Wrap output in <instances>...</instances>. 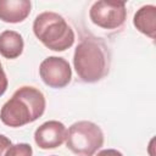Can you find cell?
<instances>
[{
    "instance_id": "obj_1",
    "label": "cell",
    "mask_w": 156,
    "mask_h": 156,
    "mask_svg": "<svg viewBox=\"0 0 156 156\" xmlns=\"http://www.w3.org/2000/svg\"><path fill=\"white\" fill-rule=\"evenodd\" d=\"M44 94L34 87H21L0 110V119L4 124L17 128L37 121L45 111Z\"/></svg>"
},
{
    "instance_id": "obj_2",
    "label": "cell",
    "mask_w": 156,
    "mask_h": 156,
    "mask_svg": "<svg viewBox=\"0 0 156 156\" xmlns=\"http://www.w3.org/2000/svg\"><path fill=\"white\" fill-rule=\"evenodd\" d=\"M73 65L85 83H95L108 73L110 58L106 45L96 38H85L76 48Z\"/></svg>"
},
{
    "instance_id": "obj_3",
    "label": "cell",
    "mask_w": 156,
    "mask_h": 156,
    "mask_svg": "<svg viewBox=\"0 0 156 156\" xmlns=\"http://www.w3.org/2000/svg\"><path fill=\"white\" fill-rule=\"evenodd\" d=\"M35 37L50 50L65 51L74 43V32L66 20L56 12H43L33 22Z\"/></svg>"
},
{
    "instance_id": "obj_4",
    "label": "cell",
    "mask_w": 156,
    "mask_h": 156,
    "mask_svg": "<svg viewBox=\"0 0 156 156\" xmlns=\"http://www.w3.org/2000/svg\"><path fill=\"white\" fill-rule=\"evenodd\" d=\"M102 144L101 128L90 121L76 122L67 130L66 145L76 156H93Z\"/></svg>"
},
{
    "instance_id": "obj_5",
    "label": "cell",
    "mask_w": 156,
    "mask_h": 156,
    "mask_svg": "<svg viewBox=\"0 0 156 156\" xmlns=\"http://www.w3.org/2000/svg\"><path fill=\"white\" fill-rule=\"evenodd\" d=\"M89 17L94 24L104 29L119 28L127 17L126 2L119 1H96L89 11Z\"/></svg>"
},
{
    "instance_id": "obj_6",
    "label": "cell",
    "mask_w": 156,
    "mask_h": 156,
    "mask_svg": "<svg viewBox=\"0 0 156 156\" xmlns=\"http://www.w3.org/2000/svg\"><path fill=\"white\" fill-rule=\"evenodd\" d=\"M39 74L43 82L55 89H61L68 85L72 78V69L67 60L58 56H49L41 61Z\"/></svg>"
},
{
    "instance_id": "obj_7",
    "label": "cell",
    "mask_w": 156,
    "mask_h": 156,
    "mask_svg": "<svg viewBox=\"0 0 156 156\" xmlns=\"http://www.w3.org/2000/svg\"><path fill=\"white\" fill-rule=\"evenodd\" d=\"M67 136V128L62 122L48 121L39 126L34 133L35 144L43 149H55L63 144Z\"/></svg>"
},
{
    "instance_id": "obj_8",
    "label": "cell",
    "mask_w": 156,
    "mask_h": 156,
    "mask_svg": "<svg viewBox=\"0 0 156 156\" xmlns=\"http://www.w3.org/2000/svg\"><path fill=\"white\" fill-rule=\"evenodd\" d=\"M28 0H0V20L6 23L23 22L30 13Z\"/></svg>"
},
{
    "instance_id": "obj_9",
    "label": "cell",
    "mask_w": 156,
    "mask_h": 156,
    "mask_svg": "<svg viewBox=\"0 0 156 156\" xmlns=\"http://www.w3.org/2000/svg\"><path fill=\"white\" fill-rule=\"evenodd\" d=\"M133 23L140 33L154 39L156 33V6L145 5L140 7L134 15Z\"/></svg>"
},
{
    "instance_id": "obj_10",
    "label": "cell",
    "mask_w": 156,
    "mask_h": 156,
    "mask_svg": "<svg viewBox=\"0 0 156 156\" xmlns=\"http://www.w3.org/2000/svg\"><path fill=\"white\" fill-rule=\"evenodd\" d=\"M24 48L23 38L15 30H4L0 34V55L5 58L18 57Z\"/></svg>"
},
{
    "instance_id": "obj_11",
    "label": "cell",
    "mask_w": 156,
    "mask_h": 156,
    "mask_svg": "<svg viewBox=\"0 0 156 156\" xmlns=\"http://www.w3.org/2000/svg\"><path fill=\"white\" fill-rule=\"evenodd\" d=\"M33 155V149L29 144L27 143H20L11 145L4 156H32Z\"/></svg>"
},
{
    "instance_id": "obj_12",
    "label": "cell",
    "mask_w": 156,
    "mask_h": 156,
    "mask_svg": "<svg viewBox=\"0 0 156 156\" xmlns=\"http://www.w3.org/2000/svg\"><path fill=\"white\" fill-rule=\"evenodd\" d=\"M7 85H9V82H7V77H6V73L0 63V96L4 95V93L6 91L7 89Z\"/></svg>"
},
{
    "instance_id": "obj_13",
    "label": "cell",
    "mask_w": 156,
    "mask_h": 156,
    "mask_svg": "<svg viewBox=\"0 0 156 156\" xmlns=\"http://www.w3.org/2000/svg\"><path fill=\"white\" fill-rule=\"evenodd\" d=\"M11 145H12V144H11V140H10L7 136L0 134V156H4L5 152H6V150H7Z\"/></svg>"
},
{
    "instance_id": "obj_14",
    "label": "cell",
    "mask_w": 156,
    "mask_h": 156,
    "mask_svg": "<svg viewBox=\"0 0 156 156\" xmlns=\"http://www.w3.org/2000/svg\"><path fill=\"white\" fill-rule=\"evenodd\" d=\"M96 156H123V155L116 149H105V150L99 151Z\"/></svg>"
},
{
    "instance_id": "obj_15",
    "label": "cell",
    "mask_w": 156,
    "mask_h": 156,
    "mask_svg": "<svg viewBox=\"0 0 156 156\" xmlns=\"http://www.w3.org/2000/svg\"><path fill=\"white\" fill-rule=\"evenodd\" d=\"M52 156H56V155H52Z\"/></svg>"
}]
</instances>
